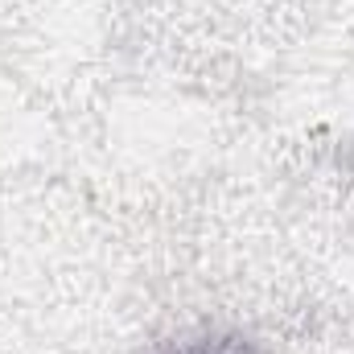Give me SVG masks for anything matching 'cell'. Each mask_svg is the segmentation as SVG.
Instances as JSON below:
<instances>
[{
	"instance_id": "obj_1",
	"label": "cell",
	"mask_w": 354,
	"mask_h": 354,
	"mask_svg": "<svg viewBox=\"0 0 354 354\" xmlns=\"http://www.w3.org/2000/svg\"><path fill=\"white\" fill-rule=\"evenodd\" d=\"M169 354H260V351L239 334H210V338H194L185 346H174Z\"/></svg>"
}]
</instances>
